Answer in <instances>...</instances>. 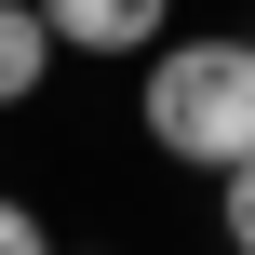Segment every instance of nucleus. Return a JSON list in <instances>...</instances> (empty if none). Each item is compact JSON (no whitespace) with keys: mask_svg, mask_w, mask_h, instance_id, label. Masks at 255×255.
I'll return each instance as SVG.
<instances>
[{"mask_svg":"<svg viewBox=\"0 0 255 255\" xmlns=\"http://www.w3.org/2000/svg\"><path fill=\"white\" fill-rule=\"evenodd\" d=\"M148 134L202 175L255 161V40H148Z\"/></svg>","mask_w":255,"mask_h":255,"instance_id":"obj_1","label":"nucleus"},{"mask_svg":"<svg viewBox=\"0 0 255 255\" xmlns=\"http://www.w3.org/2000/svg\"><path fill=\"white\" fill-rule=\"evenodd\" d=\"M40 13H54V40H67V54H148L175 0H40Z\"/></svg>","mask_w":255,"mask_h":255,"instance_id":"obj_2","label":"nucleus"},{"mask_svg":"<svg viewBox=\"0 0 255 255\" xmlns=\"http://www.w3.org/2000/svg\"><path fill=\"white\" fill-rule=\"evenodd\" d=\"M54 54H67V40H54V13H40V0H0V108H27Z\"/></svg>","mask_w":255,"mask_h":255,"instance_id":"obj_3","label":"nucleus"},{"mask_svg":"<svg viewBox=\"0 0 255 255\" xmlns=\"http://www.w3.org/2000/svg\"><path fill=\"white\" fill-rule=\"evenodd\" d=\"M215 215H229V242L255 255V161H229V175H215Z\"/></svg>","mask_w":255,"mask_h":255,"instance_id":"obj_4","label":"nucleus"},{"mask_svg":"<svg viewBox=\"0 0 255 255\" xmlns=\"http://www.w3.org/2000/svg\"><path fill=\"white\" fill-rule=\"evenodd\" d=\"M0 255H40V215L27 202H0Z\"/></svg>","mask_w":255,"mask_h":255,"instance_id":"obj_5","label":"nucleus"}]
</instances>
